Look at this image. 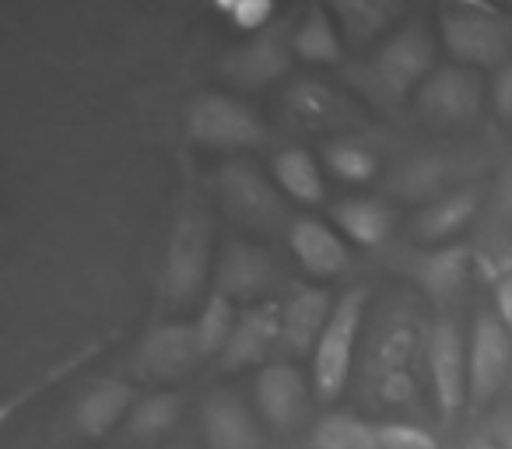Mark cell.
Wrapping results in <instances>:
<instances>
[{"label":"cell","mask_w":512,"mask_h":449,"mask_svg":"<svg viewBox=\"0 0 512 449\" xmlns=\"http://www.w3.org/2000/svg\"><path fill=\"white\" fill-rule=\"evenodd\" d=\"M435 74V39L425 25H404L365 64V85L379 102H404Z\"/></svg>","instance_id":"cell-1"},{"label":"cell","mask_w":512,"mask_h":449,"mask_svg":"<svg viewBox=\"0 0 512 449\" xmlns=\"http://www.w3.org/2000/svg\"><path fill=\"white\" fill-rule=\"evenodd\" d=\"M365 306H369L365 288H351L337 299L334 316L313 351V393L320 400H337L348 386L365 323Z\"/></svg>","instance_id":"cell-2"},{"label":"cell","mask_w":512,"mask_h":449,"mask_svg":"<svg viewBox=\"0 0 512 449\" xmlns=\"http://www.w3.org/2000/svg\"><path fill=\"white\" fill-rule=\"evenodd\" d=\"M211 274V218L200 207L179 214L172 229L169 250H165L162 295L169 306L183 309L197 302Z\"/></svg>","instance_id":"cell-3"},{"label":"cell","mask_w":512,"mask_h":449,"mask_svg":"<svg viewBox=\"0 0 512 449\" xmlns=\"http://www.w3.org/2000/svg\"><path fill=\"white\" fill-rule=\"evenodd\" d=\"M425 362L432 376L435 407L442 425L456 421V414L470 404V351L460 323L449 313H439L425 337Z\"/></svg>","instance_id":"cell-4"},{"label":"cell","mask_w":512,"mask_h":449,"mask_svg":"<svg viewBox=\"0 0 512 449\" xmlns=\"http://www.w3.org/2000/svg\"><path fill=\"white\" fill-rule=\"evenodd\" d=\"M442 43L460 67H495L512 50V25L484 4L442 11Z\"/></svg>","instance_id":"cell-5"},{"label":"cell","mask_w":512,"mask_h":449,"mask_svg":"<svg viewBox=\"0 0 512 449\" xmlns=\"http://www.w3.org/2000/svg\"><path fill=\"white\" fill-rule=\"evenodd\" d=\"M186 134L200 148H218V151H242V148H260L267 141L264 120L246 106V102L232 99V95H200L186 109Z\"/></svg>","instance_id":"cell-6"},{"label":"cell","mask_w":512,"mask_h":449,"mask_svg":"<svg viewBox=\"0 0 512 449\" xmlns=\"http://www.w3.org/2000/svg\"><path fill=\"white\" fill-rule=\"evenodd\" d=\"M218 190L225 197V207L232 218H239L242 225L260 232H274L285 221V200H281V190H274L271 179L256 165L242 162H225L218 172Z\"/></svg>","instance_id":"cell-7"},{"label":"cell","mask_w":512,"mask_h":449,"mask_svg":"<svg viewBox=\"0 0 512 449\" xmlns=\"http://www.w3.org/2000/svg\"><path fill=\"white\" fill-rule=\"evenodd\" d=\"M285 348V306L274 299L249 306L235 323V334L228 341V348L221 351L218 369L221 372H239L249 365H271L274 351Z\"/></svg>","instance_id":"cell-8"},{"label":"cell","mask_w":512,"mask_h":449,"mask_svg":"<svg viewBox=\"0 0 512 449\" xmlns=\"http://www.w3.org/2000/svg\"><path fill=\"white\" fill-rule=\"evenodd\" d=\"M470 404L481 407L502 390L512 369V330L495 313H481L470 327Z\"/></svg>","instance_id":"cell-9"},{"label":"cell","mask_w":512,"mask_h":449,"mask_svg":"<svg viewBox=\"0 0 512 449\" xmlns=\"http://www.w3.org/2000/svg\"><path fill=\"white\" fill-rule=\"evenodd\" d=\"M309 379L299 365L292 362H271L260 369L256 376V407L264 414V421L274 428V432H295V428L306 425L309 407H313V397H309Z\"/></svg>","instance_id":"cell-10"},{"label":"cell","mask_w":512,"mask_h":449,"mask_svg":"<svg viewBox=\"0 0 512 449\" xmlns=\"http://www.w3.org/2000/svg\"><path fill=\"white\" fill-rule=\"evenodd\" d=\"M278 285V264L267 250L253 243H228L214 267V292L232 302H267V292Z\"/></svg>","instance_id":"cell-11"},{"label":"cell","mask_w":512,"mask_h":449,"mask_svg":"<svg viewBox=\"0 0 512 449\" xmlns=\"http://www.w3.org/2000/svg\"><path fill=\"white\" fill-rule=\"evenodd\" d=\"M484 81L474 67H439L425 85L418 88V106L432 120L442 123H470L481 113Z\"/></svg>","instance_id":"cell-12"},{"label":"cell","mask_w":512,"mask_h":449,"mask_svg":"<svg viewBox=\"0 0 512 449\" xmlns=\"http://www.w3.org/2000/svg\"><path fill=\"white\" fill-rule=\"evenodd\" d=\"M204 344H200L197 323H158L137 348V362L155 379H179L190 376L204 362Z\"/></svg>","instance_id":"cell-13"},{"label":"cell","mask_w":512,"mask_h":449,"mask_svg":"<svg viewBox=\"0 0 512 449\" xmlns=\"http://www.w3.org/2000/svg\"><path fill=\"white\" fill-rule=\"evenodd\" d=\"M421 337H428L421 330L418 316L411 309H397L386 323H379L376 337L369 348V379L383 383V379H400L414 376L411 362L421 351Z\"/></svg>","instance_id":"cell-14"},{"label":"cell","mask_w":512,"mask_h":449,"mask_svg":"<svg viewBox=\"0 0 512 449\" xmlns=\"http://www.w3.org/2000/svg\"><path fill=\"white\" fill-rule=\"evenodd\" d=\"M288 250L309 278H337L351 267L348 243L320 218H295L288 225Z\"/></svg>","instance_id":"cell-15"},{"label":"cell","mask_w":512,"mask_h":449,"mask_svg":"<svg viewBox=\"0 0 512 449\" xmlns=\"http://www.w3.org/2000/svg\"><path fill=\"white\" fill-rule=\"evenodd\" d=\"M221 71L239 88H264L292 71V46H285V39H278L274 32H260L249 43L235 46Z\"/></svg>","instance_id":"cell-16"},{"label":"cell","mask_w":512,"mask_h":449,"mask_svg":"<svg viewBox=\"0 0 512 449\" xmlns=\"http://www.w3.org/2000/svg\"><path fill=\"white\" fill-rule=\"evenodd\" d=\"M474 271V250L463 243L439 246V250L425 253L414 264V281L421 285V292L428 295V302L435 306V313H446L460 292L467 288V278Z\"/></svg>","instance_id":"cell-17"},{"label":"cell","mask_w":512,"mask_h":449,"mask_svg":"<svg viewBox=\"0 0 512 449\" xmlns=\"http://www.w3.org/2000/svg\"><path fill=\"white\" fill-rule=\"evenodd\" d=\"M200 432L207 449H264L249 407L235 393H211L200 407Z\"/></svg>","instance_id":"cell-18"},{"label":"cell","mask_w":512,"mask_h":449,"mask_svg":"<svg viewBox=\"0 0 512 449\" xmlns=\"http://www.w3.org/2000/svg\"><path fill=\"white\" fill-rule=\"evenodd\" d=\"M281 306H285V348L295 358H309L316 351V344H320L330 316H334V295L327 288L306 285L295 288Z\"/></svg>","instance_id":"cell-19"},{"label":"cell","mask_w":512,"mask_h":449,"mask_svg":"<svg viewBox=\"0 0 512 449\" xmlns=\"http://www.w3.org/2000/svg\"><path fill=\"white\" fill-rule=\"evenodd\" d=\"M285 109L299 127L309 130H330L358 120V109L320 78H302L295 85H288Z\"/></svg>","instance_id":"cell-20"},{"label":"cell","mask_w":512,"mask_h":449,"mask_svg":"<svg viewBox=\"0 0 512 449\" xmlns=\"http://www.w3.org/2000/svg\"><path fill=\"white\" fill-rule=\"evenodd\" d=\"M134 411V386L127 379H99L74 407V428L85 439H102Z\"/></svg>","instance_id":"cell-21"},{"label":"cell","mask_w":512,"mask_h":449,"mask_svg":"<svg viewBox=\"0 0 512 449\" xmlns=\"http://www.w3.org/2000/svg\"><path fill=\"white\" fill-rule=\"evenodd\" d=\"M477 207H481V193L477 190H470V186L449 190L446 197L432 200V204H425V211H418V218L411 221V239L421 246L446 243L449 236H456L474 218Z\"/></svg>","instance_id":"cell-22"},{"label":"cell","mask_w":512,"mask_h":449,"mask_svg":"<svg viewBox=\"0 0 512 449\" xmlns=\"http://www.w3.org/2000/svg\"><path fill=\"white\" fill-rule=\"evenodd\" d=\"M330 218L337 221V229H341L351 243L369 246V250L383 246L386 239H390V232H393L390 204H383V200H372V197L341 200V204H334Z\"/></svg>","instance_id":"cell-23"},{"label":"cell","mask_w":512,"mask_h":449,"mask_svg":"<svg viewBox=\"0 0 512 449\" xmlns=\"http://www.w3.org/2000/svg\"><path fill=\"white\" fill-rule=\"evenodd\" d=\"M292 53L306 64H341L344 57V43H341V32H337V18L330 15L327 8H309L306 18L299 22L292 36Z\"/></svg>","instance_id":"cell-24"},{"label":"cell","mask_w":512,"mask_h":449,"mask_svg":"<svg viewBox=\"0 0 512 449\" xmlns=\"http://www.w3.org/2000/svg\"><path fill=\"white\" fill-rule=\"evenodd\" d=\"M274 179L295 200V204H323L327 200V179L316 158L306 148H285L274 155Z\"/></svg>","instance_id":"cell-25"},{"label":"cell","mask_w":512,"mask_h":449,"mask_svg":"<svg viewBox=\"0 0 512 449\" xmlns=\"http://www.w3.org/2000/svg\"><path fill=\"white\" fill-rule=\"evenodd\" d=\"M179 414H183V400L176 393H151L134 404L127 418V435L137 442H155L176 428Z\"/></svg>","instance_id":"cell-26"},{"label":"cell","mask_w":512,"mask_h":449,"mask_svg":"<svg viewBox=\"0 0 512 449\" xmlns=\"http://www.w3.org/2000/svg\"><path fill=\"white\" fill-rule=\"evenodd\" d=\"M313 449H379L376 425L348 411L327 414L313 425Z\"/></svg>","instance_id":"cell-27"},{"label":"cell","mask_w":512,"mask_h":449,"mask_svg":"<svg viewBox=\"0 0 512 449\" xmlns=\"http://www.w3.org/2000/svg\"><path fill=\"white\" fill-rule=\"evenodd\" d=\"M449 169L453 165L446 162V158L439 155H425V158H414V162H407L404 169L397 172V193L407 200H439L446 197V183H449Z\"/></svg>","instance_id":"cell-28"},{"label":"cell","mask_w":512,"mask_h":449,"mask_svg":"<svg viewBox=\"0 0 512 449\" xmlns=\"http://www.w3.org/2000/svg\"><path fill=\"white\" fill-rule=\"evenodd\" d=\"M197 334H200V344H204V355L207 358H221V351L228 348L235 334V323H239V313H235V302L225 299L221 292H207L204 306H200V316L197 320Z\"/></svg>","instance_id":"cell-29"},{"label":"cell","mask_w":512,"mask_h":449,"mask_svg":"<svg viewBox=\"0 0 512 449\" xmlns=\"http://www.w3.org/2000/svg\"><path fill=\"white\" fill-rule=\"evenodd\" d=\"M334 18L344 25V36L351 43H369L397 18V8L383 0H341L334 8Z\"/></svg>","instance_id":"cell-30"},{"label":"cell","mask_w":512,"mask_h":449,"mask_svg":"<svg viewBox=\"0 0 512 449\" xmlns=\"http://www.w3.org/2000/svg\"><path fill=\"white\" fill-rule=\"evenodd\" d=\"M323 162H327V169L334 172L337 179H344V183H372V179L379 176V169H383L376 151L351 141V137H344V141H337V144H327Z\"/></svg>","instance_id":"cell-31"},{"label":"cell","mask_w":512,"mask_h":449,"mask_svg":"<svg viewBox=\"0 0 512 449\" xmlns=\"http://www.w3.org/2000/svg\"><path fill=\"white\" fill-rule=\"evenodd\" d=\"M376 439L379 449H439V439L411 421H379Z\"/></svg>","instance_id":"cell-32"},{"label":"cell","mask_w":512,"mask_h":449,"mask_svg":"<svg viewBox=\"0 0 512 449\" xmlns=\"http://www.w3.org/2000/svg\"><path fill=\"white\" fill-rule=\"evenodd\" d=\"M218 11L239 32H256V36H260V32L267 29V22L274 18V4H267V0H232V4H221Z\"/></svg>","instance_id":"cell-33"},{"label":"cell","mask_w":512,"mask_h":449,"mask_svg":"<svg viewBox=\"0 0 512 449\" xmlns=\"http://www.w3.org/2000/svg\"><path fill=\"white\" fill-rule=\"evenodd\" d=\"M474 271L488 281L491 288L498 285L502 278L512 274V246L509 243H488V246H477L474 253Z\"/></svg>","instance_id":"cell-34"},{"label":"cell","mask_w":512,"mask_h":449,"mask_svg":"<svg viewBox=\"0 0 512 449\" xmlns=\"http://www.w3.org/2000/svg\"><path fill=\"white\" fill-rule=\"evenodd\" d=\"M491 102H495L498 120H512V60L498 71L495 85H491Z\"/></svg>","instance_id":"cell-35"},{"label":"cell","mask_w":512,"mask_h":449,"mask_svg":"<svg viewBox=\"0 0 512 449\" xmlns=\"http://www.w3.org/2000/svg\"><path fill=\"white\" fill-rule=\"evenodd\" d=\"M491 299H495V316L512 330V274L491 288Z\"/></svg>","instance_id":"cell-36"},{"label":"cell","mask_w":512,"mask_h":449,"mask_svg":"<svg viewBox=\"0 0 512 449\" xmlns=\"http://www.w3.org/2000/svg\"><path fill=\"white\" fill-rule=\"evenodd\" d=\"M498 211H502L505 218H512V172L502 179V190H498Z\"/></svg>","instance_id":"cell-37"},{"label":"cell","mask_w":512,"mask_h":449,"mask_svg":"<svg viewBox=\"0 0 512 449\" xmlns=\"http://www.w3.org/2000/svg\"><path fill=\"white\" fill-rule=\"evenodd\" d=\"M460 449H498V442L491 439V435H474V439H467Z\"/></svg>","instance_id":"cell-38"},{"label":"cell","mask_w":512,"mask_h":449,"mask_svg":"<svg viewBox=\"0 0 512 449\" xmlns=\"http://www.w3.org/2000/svg\"><path fill=\"white\" fill-rule=\"evenodd\" d=\"M495 442H498V449H512V418H505V425L498 428Z\"/></svg>","instance_id":"cell-39"}]
</instances>
